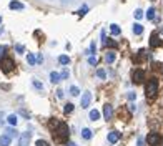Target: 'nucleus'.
<instances>
[{
  "label": "nucleus",
  "mask_w": 163,
  "mask_h": 146,
  "mask_svg": "<svg viewBox=\"0 0 163 146\" xmlns=\"http://www.w3.org/2000/svg\"><path fill=\"white\" fill-rule=\"evenodd\" d=\"M103 116H105L107 121L112 120V116H113V106L110 103H107L105 106H103Z\"/></svg>",
  "instance_id": "423d86ee"
},
{
  "label": "nucleus",
  "mask_w": 163,
  "mask_h": 146,
  "mask_svg": "<svg viewBox=\"0 0 163 146\" xmlns=\"http://www.w3.org/2000/svg\"><path fill=\"white\" fill-rule=\"evenodd\" d=\"M53 138L58 143H65L68 139V126L62 121H55V131H53Z\"/></svg>",
  "instance_id": "f257e3e1"
},
{
  "label": "nucleus",
  "mask_w": 163,
  "mask_h": 146,
  "mask_svg": "<svg viewBox=\"0 0 163 146\" xmlns=\"http://www.w3.org/2000/svg\"><path fill=\"white\" fill-rule=\"evenodd\" d=\"M0 23H2V17H0Z\"/></svg>",
  "instance_id": "37998d69"
},
{
  "label": "nucleus",
  "mask_w": 163,
  "mask_h": 146,
  "mask_svg": "<svg viewBox=\"0 0 163 146\" xmlns=\"http://www.w3.org/2000/svg\"><path fill=\"white\" fill-rule=\"evenodd\" d=\"M7 135L10 136V138H14V136H18V133L15 128H7Z\"/></svg>",
  "instance_id": "b1692460"
},
{
  "label": "nucleus",
  "mask_w": 163,
  "mask_h": 146,
  "mask_svg": "<svg viewBox=\"0 0 163 146\" xmlns=\"http://www.w3.org/2000/svg\"><path fill=\"white\" fill-rule=\"evenodd\" d=\"M10 8L12 10H23V4H20V2H15V0H12L10 2Z\"/></svg>",
  "instance_id": "f8f14e48"
},
{
  "label": "nucleus",
  "mask_w": 163,
  "mask_h": 146,
  "mask_svg": "<svg viewBox=\"0 0 163 146\" xmlns=\"http://www.w3.org/2000/svg\"><path fill=\"white\" fill-rule=\"evenodd\" d=\"M37 146H50V145H48L47 141H44V139H38V141H37Z\"/></svg>",
  "instance_id": "c9c22d12"
},
{
  "label": "nucleus",
  "mask_w": 163,
  "mask_h": 146,
  "mask_svg": "<svg viewBox=\"0 0 163 146\" xmlns=\"http://www.w3.org/2000/svg\"><path fill=\"white\" fill-rule=\"evenodd\" d=\"M138 146H143V139H138Z\"/></svg>",
  "instance_id": "79ce46f5"
},
{
  "label": "nucleus",
  "mask_w": 163,
  "mask_h": 146,
  "mask_svg": "<svg viewBox=\"0 0 163 146\" xmlns=\"http://www.w3.org/2000/svg\"><path fill=\"white\" fill-rule=\"evenodd\" d=\"M27 61H29V65H35V63H37V58L33 57V53H29V55H27Z\"/></svg>",
  "instance_id": "4be33fe9"
},
{
  "label": "nucleus",
  "mask_w": 163,
  "mask_h": 146,
  "mask_svg": "<svg viewBox=\"0 0 163 146\" xmlns=\"http://www.w3.org/2000/svg\"><path fill=\"white\" fill-rule=\"evenodd\" d=\"M88 63H90L92 67H93V65H97V58H95V57H90V58H88Z\"/></svg>",
  "instance_id": "e433bc0d"
},
{
  "label": "nucleus",
  "mask_w": 163,
  "mask_h": 146,
  "mask_svg": "<svg viewBox=\"0 0 163 146\" xmlns=\"http://www.w3.org/2000/svg\"><path fill=\"white\" fill-rule=\"evenodd\" d=\"M103 43H105L107 46H112V48H116V46H118V43L112 42V40H108V42H107V40H105V42H103Z\"/></svg>",
  "instance_id": "c756f323"
},
{
  "label": "nucleus",
  "mask_w": 163,
  "mask_h": 146,
  "mask_svg": "<svg viewBox=\"0 0 163 146\" xmlns=\"http://www.w3.org/2000/svg\"><path fill=\"white\" fill-rule=\"evenodd\" d=\"M141 17H143V12H141L140 8H137V10H135V18H138V20H140Z\"/></svg>",
  "instance_id": "2f4dec72"
},
{
  "label": "nucleus",
  "mask_w": 163,
  "mask_h": 146,
  "mask_svg": "<svg viewBox=\"0 0 163 146\" xmlns=\"http://www.w3.org/2000/svg\"><path fill=\"white\" fill-rule=\"evenodd\" d=\"M146 18H148V20H153V18H155V8H148V12H146Z\"/></svg>",
  "instance_id": "5701e85b"
},
{
  "label": "nucleus",
  "mask_w": 163,
  "mask_h": 146,
  "mask_svg": "<svg viewBox=\"0 0 163 146\" xmlns=\"http://www.w3.org/2000/svg\"><path fill=\"white\" fill-rule=\"evenodd\" d=\"M4 118H5L4 111H0V125H2V123H4Z\"/></svg>",
  "instance_id": "58836bf2"
},
{
  "label": "nucleus",
  "mask_w": 163,
  "mask_h": 146,
  "mask_svg": "<svg viewBox=\"0 0 163 146\" xmlns=\"http://www.w3.org/2000/svg\"><path fill=\"white\" fill-rule=\"evenodd\" d=\"M127 98H128V100H130V101H133V100H135V98H137V93H133V91H130V93H128V95H127Z\"/></svg>",
  "instance_id": "72a5a7b5"
},
{
  "label": "nucleus",
  "mask_w": 163,
  "mask_h": 146,
  "mask_svg": "<svg viewBox=\"0 0 163 146\" xmlns=\"http://www.w3.org/2000/svg\"><path fill=\"white\" fill-rule=\"evenodd\" d=\"M7 120H8V123H10L12 126H15L17 125V121H18V118H17V115H8Z\"/></svg>",
  "instance_id": "6ab92c4d"
},
{
  "label": "nucleus",
  "mask_w": 163,
  "mask_h": 146,
  "mask_svg": "<svg viewBox=\"0 0 163 146\" xmlns=\"http://www.w3.org/2000/svg\"><path fill=\"white\" fill-rule=\"evenodd\" d=\"M30 143V133H22L18 139V146H29Z\"/></svg>",
  "instance_id": "1a4fd4ad"
},
{
  "label": "nucleus",
  "mask_w": 163,
  "mask_h": 146,
  "mask_svg": "<svg viewBox=\"0 0 163 146\" xmlns=\"http://www.w3.org/2000/svg\"><path fill=\"white\" fill-rule=\"evenodd\" d=\"M133 33L135 35H141V33H143V27H141L140 23H135L133 25Z\"/></svg>",
  "instance_id": "dca6fc26"
},
{
  "label": "nucleus",
  "mask_w": 163,
  "mask_h": 146,
  "mask_svg": "<svg viewBox=\"0 0 163 146\" xmlns=\"http://www.w3.org/2000/svg\"><path fill=\"white\" fill-rule=\"evenodd\" d=\"M15 50H17L18 53H23V45H15Z\"/></svg>",
  "instance_id": "4c0bfd02"
},
{
  "label": "nucleus",
  "mask_w": 163,
  "mask_h": 146,
  "mask_svg": "<svg viewBox=\"0 0 163 146\" xmlns=\"http://www.w3.org/2000/svg\"><path fill=\"white\" fill-rule=\"evenodd\" d=\"M145 80V73L141 70H135L133 71V83H143Z\"/></svg>",
  "instance_id": "6e6552de"
},
{
  "label": "nucleus",
  "mask_w": 163,
  "mask_h": 146,
  "mask_svg": "<svg viewBox=\"0 0 163 146\" xmlns=\"http://www.w3.org/2000/svg\"><path fill=\"white\" fill-rule=\"evenodd\" d=\"M37 61H38V63H44V57H42V55H38V57H37Z\"/></svg>",
  "instance_id": "ea45409f"
},
{
  "label": "nucleus",
  "mask_w": 163,
  "mask_h": 146,
  "mask_svg": "<svg viewBox=\"0 0 163 146\" xmlns=\"http://www.w3.org/2000/svg\"><path fill=\"white\" fill-rule=\"evenodd\" d=\"M145 91H146V98H148V100H155L156 95H158V80L150 78L146 86H145Z\"/></svg>",
  "instance_id": "f03ea898"
},
{
  "label": "nucleus",
  "mask_w": 163,
  "mask_h": 146,
  "mask_svg": "<svg viewBox=\"0 0 163 146\" xmlns=\"http://www.w3.org/2000/svg\"><path fill=\"white\" fill-rule=\"evenodd\" d=\"M150 46H152V48H158V46H161V40H160V37L156 35V33H153V35L150 37Z\"/></svg>",
  "instance_id": "0eeeda50"
},
{
  "label": "nucleus",
  "mask_w": 163,
  "mask_h": 146,
  "mask_svg": "<svg viewBox=\"0 0 163 146\" xmlns=\"http://www.w3.org/2000/svg\"><path fill=\"white\" fill-rule=\"evenodd\" d=\"M50 82L52 83H58V82H60V75H58L57 71H52V73H50Z\"/></svg>",
  "instance_id": "2eb2a0df"
},
{
  "label": "nucleus",
  "mask_w": 163,
  "mask_h": 146,
  "mask_svg": "<svg viewBox=\"0 0 163 146\" xmlns=\"http://www.w3.org/2000/svg\"><path fill=\"white\" fill-rule=\"evenodd\" d=\"M143 58H145V50H140V52H138V55H137V58H135V61H137V63H140Z\"/></svg>",
  "instance_id": "412c9836"
},
{
  "label": "nucleus",
  "mask_w": 163,
  "mask_h": 146,
  "mask_svg": "<svg viewBox=\"0 0 163 146\" xmlns=\"http://www.w3.org/2000/svg\"><path fill=\"white\" fill-rule=\"evenodd\" d=\"M110 32H112L113 35H120V32H122V30H120V27L116 25V23H112V25H110Z\"/></svg>",
  "instance_id": "4468645a"
},
{
  "label": "nucleus",
  "mask_w": 163,
  "mask_h": 146,
  "mask_svg": "<svg viewBox=\"0 0 163 146\" xmlns=\"http://www.w3.org/2000/svg\"><path fill=\"white\" fill-rule=\"evenodd\" d=\"M70 95H72V96H77V95H80V90L77 88V86H72V88H70Z\"/></svg>",
  "instance_id": "393cba45"
},
{
  "label": "nucleus",
  "mask_w": 163,
  "mask_h": 146,
  "mask_svg": "<svg viewBox=\"0 0 163 146\" xmlns=\"http://www.w3.org/2000/svg\"><path fill=\"white\" fill-rule=\"evenodd\" d=\"M33 86H35L37 90H40V91H42V90H44V85H42V83H40L38 80H33Z\"/></svg>",
  "instance_id": "bb28decb"
},
{
  "label": "nucleus",
  "mask_w": 163,
  "mask_h": 146,
  "mask_svg": "<svg viewBox=\"0 0 163 146\" xmlns=\"http://www.w3.org/2000/svg\"><path fill=\"white\" fill-rule=\"evenodd\" d=\"M7 50H8V48H7V46H5V45H0V58H2V57H5V53H7Z\"/></svg>",
  "instance_id": "cd10ccee"
},
{
  "label": "nucleus",
  "mask_w": 163,
  "mask_h": 146,
  "mask_svg": "<svg viewBox=\"0 0 163 146\" xmlns=\"http://www.w3.org/2000/svg\"><path fill=\"white\" fill-rule=\"evenodd\" d=\"M95 50H97V45H95V42H93V43L90 45V50H88L87 53H92V55H93V53H95Z\"/></svg>",
  "instance_id": "f704fd0d"
},
{
  "label": "nucleus",
  "mask_w": 163,
  "mask_h": 146,
  "mask_svg": "<svg viewBox=\"0 0 163 146\" xmlns=\"http://www.w3.org/2000/svg\"><path fill=\"white\" fill-rule=\"evenodd\" d=\"M146 143H148L150 146H160L161 145V136H160V133H148V136H146Z\"/></svg>",
  "instance_id": "20e7f679"
},
{
  "label": "nucleus",
  "mask_w": 163,
  "mask_h": 146,
  "mask_svg": "<svg viewBox=\"0 0 163 146\" xmlns=\"http://www.w3.org/2000/svg\"><path fill=\"white\" fill-rule=\"evenodd\" d=\"M57 96H58V98H63V91H62V90H58V91H57Z\"/></svg>",
  "instance_id": "a19ab883"
},
{
  "label": "nucleus",
  "mask_w": 163,
  "mask_h": 146,
  "mask_svg": "<svg viewBox=\"0 0 163 146\" xmlns=\"http://www.w3.org/2000/svg\"><path fill=\"white\" fill-rule=\"evenodd\" d=\"M90 120H92V121H97V120H100V111H97V110H92V111H90Z\"/></svg>",
  "instance_id": "f3484780"
},
{
  "label": "nucleus",
  "mask_w": 163,
  "mask_h": 146,
  "mask_svg": "<svg viewBox=\"0 0 163 146\" xmlns=\"http://www.w3.org/2000/svg\"><path fill=\"white\" fill-rule=\"evenodd\" d=\"M58 63L60 65H68L70 63V58L67 55H62V57H58Z\"/></svg>",
  "instance_id": "a211bd4d"
},
{
  "label": "nucleus",
  "mask_w": 163,
  "mask_h": 146,
  "mask_svg": "<svg viewBox=\"0 0 163 146\" xmlns=\"http://www.w3.org/2000/svg\"><path fill=\"white\" fill-rule=\"evenodd\" d=\"M97 76L98 78H107V73L103 70H97Z\"/></svg>",
  "instance_id": "7c9ffc66"
},
{
  "label": "nucleus",
  "mask_w": 163,
  "mask_h": 146,
  "mask_svg": "<svg viewBox=\"0 0 163 146\" xmlns=\"http://www.w3.org/2000/svg\"><path fill=\"white\" fill-rule=\"evenodd\" d=\"M15 68V61L8 57H2L0 60V70L4 71V73H12V70Z\"/></svg>",
  "instance_id": "7ed1b4c3"
},
{
  "label": "nucleus",
  "mask_w": 163,
  "mask_h": 146,
  "mask_svg": "<svg viewBox=\"0 0 163 146\" xmlns=\"http://www.w3.org/2000/svg\"><path fill=\"white\" fill-rule=\"evenodd\" d=\"M118 139H120V133L118 131H110L108 133V143L113 145V143H116Z\"/></svg>",
  "instance_id": "9d476101"
},
{
  "label": "nucleus",
  "mask_w": 163,
  "mask_h": 146,
  "mask_svg": "<svg viewBox=\"0 0 163 146\" xmlns=\"http://www.w3.org/2000/svg\"><path fill=\"white\" fill-rule=\"evenodd\" d=\"M68 75H70L68 70H63V71H62V75H60V80H67V78H68Z\"/></svg>",
  "instance_id": "473e14b6"
},
{
  "label": "nucleus",
  "mask_w": 163,
  "mask_h": 146,
  "mask_svg": "<svg viewBox=\"0 0 163 146\" xmlns=\"http://www.w3.org/2000/svg\"><path fill=\"white\" fill-rule=\"evenodd\" d=\"M87 12H88V7H87V5H83V7H82V8L78 10V15H80V17H83V15L87 13Z\"/></svg>",
  "instance_id": "c85d7f7f"
},
{
  "label": "nucleus",
  "mask_w": 163,
  "mask_h": 146,
  "mask_svg": "<svg viewBox=\"0 0 163 146\" xmlns=\"http://www.w3.org/2000/svg\"><path fill=\"white\" fill-rule=\"evenodd\" d=\"M82 136H83L85 139H90V138H92V130L83 128V131H82Z\"/></svg>",
  "instance_id": "aec40b11"
},
{
  "label": "nucleus",
  "mask_w": 163,
  "mask_h": 146,
  "mask_svg": "<svg viewBox=\"0 0 163 146\" xmlns=\"http://www.w3.org/2000/svg\"><path fill=\"white\" fill-rule=\"evenodd\" d=\"M105 61L107 63H113V61H115V52H108V53L105 55Z\"/></svg>",
  "instance_id": "ddd939ff"
},
{
  "label": "nucleus",
  "mask_w": 163,
  "mask_h": 146,
  "mask_svg": "<svg viewBox=\"0 0 163 146\" xmlns=\"http://www.w3.org/2000/svg\"><path fill=\"white\" fill-rule=\"evenodd\" d=\"M63 111H65V113H72V111H73V105L72 103H67L65 108H63Z\"/></svg>",
  "instance_id": "a878e982"
},
{
  "label": "nucleus",
  "mask_w": 163,
  "mask_h": 146,
  "mask_svg": "<svg viewBox=\"0 0 163 146\" xmlns=\"http://www.w3.org/2000/svg\"><path fill=\"white\" fill-rule=\"evenodd\" d=\"M90 101H92V93H90V91H85L83 95H82V101H80V106H82V108H88Z\"/></svg>",
  "instance_id": "39448f33"
},
{
  "label": "nucleus",
  "mask_w": 163,
  "mask_h": 146,
  "mask_svg": "<svg viewBox=\"0 0 163 146\" xmlns=\"http://www.w3.org/2000/svg\"><path fill=\"white\" fill-rule=\"evenodd\" d=\"M12 143V138L8 135H2L0 136V146H10Z\"/></svg>",
  "instance_id": "9b49d317"
}]
</instances>
